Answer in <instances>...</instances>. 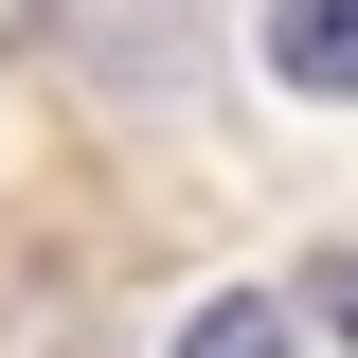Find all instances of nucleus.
<instances>
[{
	"label": "nucleus",
	"instance_id": "f257e3e1",
	"mask_svg": "<svg viewBox=\"0 0 358 358\" xmlns=\"http://www.w3.org/2000/svg\"><path fill=\"white\" fill-rule=\"evenodd\" d=\"M268 72L322 90V108H358V0H268Z\"/></svg>",
	"mask_w": 358,
	"mask_h": 358
},
{
	"label": "nucleus",
	"instance_id": "f03ea898",
	"mask_svg": "<svg viewBox=\"0 0 358 358\" xmlns=\"http://www.w3.org/2000/svg\"><path fill=\"white\" fill-rule=\"evenodd\" d=\"M179 358H322V341H305V305H268V287H215V305L179 322Z\"/></svg>",
	"mask_w": 358,
	"mask_h": 358
},
{
	"label": "nucleus",
	"instance_id": "7ed1b4c3",
	"mask_svg": "<svg viewBox=\"0 0 358 358\" xmlns=\"http://www.w3.org/2000/svg\"><path fill=\"white\" fill-rule=\"evenodd\" d=\"M305 305L341 322V358H358V251H341V268H305Z\"/></svg>",
	"mask_w": 358,
	"mask_h": 358
}]
</instances>
